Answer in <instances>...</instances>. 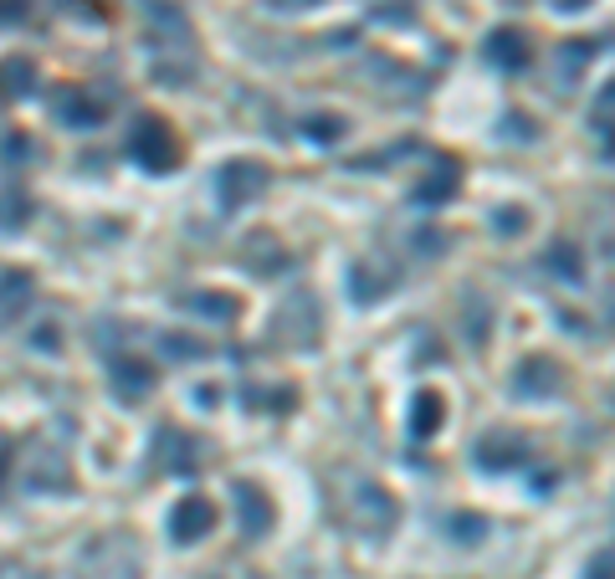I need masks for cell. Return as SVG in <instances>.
Returning <instances> with one entry per match:
<instances>
[{
  "instance_id": "3",
  "label": "cell",
  "mask_w": 615,
  "mask_h": 579,
  "mask_svg": "<svg viewBox=\"0 0 615 579\" xmlns=\"http://www.w3.org/2000/svg\"><path fill=\"white\" fill-rule=\"evenodd\" d=\"M267 185V170H256V164H226L221 170V200L226 206H241V200H252L256 190Z\"/></svg>"
},
{
  "instance_id": "14",
  "label": "cell",
  "mask_w": 615,
  "mask_h": 579,
  "mask_svg": "<svg viewBox=\"0 0 615 579\" xmlns=\"http://www.w3.org/2000/svg\"><path fill=\"white\" fill-rule=\"evenodd\" d=\"M580 6H585V0H559V11H580Z\"/></svg>"
},
{
  "instance_id": "4",
  "label": "cell",
  "mask_w": 615,
  "mask_h": 579,
  "mask_svg": "<svg viewBox=\"0 0 615 579\" xmlns=\"http://www.w3.org/2000/svg\"><path fill=\"white\" fill-rule=\"evenodd\" d=\"M26 297H31V277H26V272H6V277H0V328H11L15 318H21Z\"/></svg>"
},
{
  "instance_id": "13",
  "label": "cell",
  "mask_w": 615,
  "mask_h": 579,
  "mask_svg": "<svg viewBox=\"0 0 615 579\" xmlns=\"http://www.w3.org/2000/svg\"><path fill=\"white\" fill-rule=\"evenodd\" d=\"M590 579H615V554H605L601 569H590Z\"/></svg>"
},
{
  "instance_id": "9",
  "label": "cell",
  "mask_w": 615,
  "mask_h": 579,
  "mask_svg": "<svg viewBox=\"0 0 615 579\" xmlns=\"http://www.w3.org/2000/svg\"><path fill=\"white\" fill-rule=\"evenodd\" d=\"M493 57L497 62H513V67H524L528 62V42H524V31H493Z\"/></svg>"
},
{
  "instance_id": "5",
  "label": "cell",
  "mask_w": 615,
  "mask_h": 579,
  "mask_svg": "<svg viewBox=\"0 0 615 579\" xmlns=\"http://www.w3.org/2000/svg\"><path fill=\"white\" fill-rule=\"evenodd\" d=\"M108 113V103H88L83 98V88H67L57 98V119H67V123H77V129H88V123H98Z\"/></svg>"
},
{
  "instance_id": "8",
  "label": "cell",
  "mask_w": 615,
  "mask_h": 579,
  "mask_svg": "<svg viewBox=\"0 0 615 579\" xmlns=\"http://www.w3.org/2000/svg\"><path fill=\"white\" fill-rule=\"evenodd\" d=\"M237 503H241V513H246V534H262L272 523V507L262 503V492L252 488V482H241L237 488Z\"/></svg>"
},
{
  "instance_id": "12",
  "label": "cell",
  "mask_w": 615,
  "mask_h": 579,
  "mask_svg": "<svg viewBox=\"0 0 615 579\" xmlns=\"http://www.w3.org/2000/svg\"><path fill=\"white\" fill-rule=\"evenodd\" d=\"M0 21H26V0H0Z\"/></svg>"
},
{
  "instance_id": "2",
  "label": "cell",
  "mask_w": 615,
  "mask_h": 579,
  "mask_svg": "<svg viewBox=\"0 0 615 579\" xmlns=\"http://www.w3.org/2000/svg\"><path fill=\"white\" fill-rule=\"evenodd\" d=\"M169 528H175V538H180V544H196V538H206L210 528H216V507H210L206 498H185V503L175 507Z\"/></svg>"
},
{
  "instance_id": "15",
  "label": "cell",
  "mask_w": 615,
  "mask_h": 579,
  "mask_svg": "<svg viewBox=\"0 0 615 579\" xmlns=\"http://www.w3.org/2000/svg\"><path fill=\"white\" fill-rule=\"evenodd\" d=\"M272 6H277V11H293V0H272ZM303 6H308V0H303Z\"/></svg>"
},
{
  "instance_id": "11",
  "label": "cell",
  "mask_w": 615,
  "mask_h": 579,
  "mask_svg": "<svg viewBox=\"0 0 615 579\" xmlns=\"http://www.w3.org/2000/svg\"><path fill=\"white\" fill-rule=\"evenodd\" d=\"M26 221V195H21V200H15L11 190L0 195V231H11V226H21Z\"/></svg>"
},
{
  "instance_id": "6",
  "label": "cell",
  "mask_w": 615,
  "mask_h": 579,
  "mask_svg": "<svg viewBox=\"0 0 615 579\" xmlns=\"http://www.w3.org/2000/svg\"><path fill=\"white\" fill-rule=\"evenodd\" d=\"M150 385H154L150 364H139V359H119V364H113V390H119L123 401H139Z\"/></svg>"
},
{
  "instance_id": "1",
  "label": "cell",
  "mask_w": 615,
  "mask_h": 579,
  "mask_svg": "<svg viewBox=\"0 0 615 579\" xmlns=\"http://www.w3.org/2000/svg\"><path fill=\"white\" fill-rule=\"evenodd\" d=\"M134 154L144 160V170H175V160H180V139H175V129H169L165 119H139L134 129Z\"/></svg>"
},
{
  "instance_id": "10",
  "label": "cell",
  "mask_w": 615,
  "mask_h": 579,
  "mask_svg": "<svg viewBox=\"0 0 615 579\" xmlns=\"http://www.w3.org/2000/svg\"><path fill=\"white\" fill-rule=\"evenodd\" d=\"M436 426H441V401H436V395H420L416 401V431L426 436V431H436Z\"/></svg>"
},
{
  "instance_id": "7",
  "label": "cell",
  "mask_w": 615,
  "mask_h": 579,
  "mask_svg": "<svg viewBox=\"0 0 615 579\" xmlns=\"http://www.w3.org/2000/svg\"><path fill=\"white\" fill-rule=\"evenodd\" d=\"M31 83H36L31 57H6V62H0V98H26Z\"/></svg>"
}]
</instances>
